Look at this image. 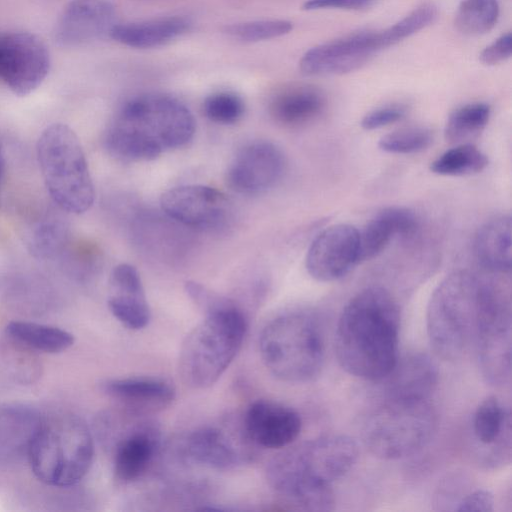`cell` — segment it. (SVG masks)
I'll list each match as a JSON object with an SVG mask.
<instances>
[{
  "mask_svg": "<svg viewBox=\"0 0 512 512\" xmlns=\"http://www.w3.org/2000/svg\"><path fill=\"white\" fill-rule=\"evenodd\" d=\"M325 105V96L319 89L310 85H294L273 96L269 111L279 124L299 126L318 117Z\"/></svg>",
  "mask_w": 512,
  "mask_h": 512,
  "instance_id": "obj_27",
  "label": "cell"
},
{
  "mask_svg": "<svg viewBox=\"0 0 512 512\" xmlns=\"http://www.w3.org/2000/svg\"><path fill=\"white\" fill-rule=\"evenodd\" d=\"M378 0H307L302 8L307 11L320 9L364 10L374 6Z\"/></svg>",
  "mask_w": 512,
  "mask_h": 512,
  "instance_id": "obj_41",
  "label": "cell"
},
{
  "mask_svg": "<svg viewBox=\"0 0 512 512\" xmlns=\"http://www.w3.org/2000/svg\"><path fill=\"white\" fill-rule=\"evenodd\" d=\"M459 512H492L494 510V496L485 489H477L463 496L454 509Z\"/></svg>",
  "mask_w": 512,
  "mask_h": 512,
  "instance_id": "obj_39",
  "label": "cell"
},
{
  "mask_svg": "<svg viewBox=\"0 0 512 512\" xmlns=\"http://www.w3.org/2000/svg\"><path fill=\"white\" fill-rule=\"evenodd\" d=\"M115 18V8L106 0H72L56 22L55 40L63 46H77L110 36Z\"/></svg>",
  "mask_w": 512,
  "mask_h": 512,
  "instance_id": "obj_17",
  "label": "cell"
},
{
  "mask_svg": "<svg viewBox=\"0 0 512 512\" xmlns=\"http://www.w3.org/2000/svg\"><path fill=\"white\" fill-rule=\"evenodd\" d=\"M359 262V232L350 224H334L311 242L305 266L319 282H333L347 275Z\"/></svg>",
  "mask_w": 512,
  "mask_h": 512,
  "instance_id": "obj_14",
  "label": "cell"
},
{
  "mask_svg": "<svg viewBox=\"0 0 512 512\" xmlns=\"http://www.w3.org/2000/svg\"><path fill=\"white\" fill-rule=\"evenodd\" d=\"M42 417L25 405L0 407V464L27 455Z\"/></svg>",
  "mask_w": 512,
  "mask_h": 512,
  "instance_id": "obj_26",
  "label": "cell"
},
{
  "mask_svg": "<svg viewBox=\"0 0 512 512\" xmlns=\"http://www.w3.org/2000/svg\"><path fill=\"white\" fill-rule=\"evenodd\" d=\"M5 330L6 334L15 342L44 353H60L74 343V336L70 332L47 324L11 321Z\"/></svg>",
  "mask_w": 512,
  "mask_h": 512,
  "instance_id": "obj_28",
  "label": "cell"
},
{
  "mask_svg": "<svg viewBox=\"0 0 512 512\" xmlns=\"http://www.w3.org/2000/svg\"><path fill=\"white\" fill-rule=\"evenodd\" d=\"M107 304L112 315L131 330L144 328L150 308L137 269L128 263L115 266L110 274Z\"/></svg>",
  "mask_w": 512,
  "mask_h": 512,
  "instance_id": "obj_19",
  "label": "cell"
},
{
  "mask_svg": "<svg viewBox=\"0 0 512 512\" xmlns=\"http://www.w3.org/2000/svg\"><path fill=\"white\" fill-rule=\"evenodd\" d=\"M204 318L185 337L178 369L185 385L205 389L213 385L239 352L247 319L232 299L215 293L201 310Z\"/></svg>",
  "mask_w": 512,
  "mask_h": 512,
  "instance_id": "obj_4",
  "label": "cell"
},
{
  "mask_svg": "<svg viewBox=\"0 0 512 512\" xmlns=\"http://www.w3.org/2000/svg\"><path fill=\"white\" fill-rule=\"evenodd\" d=\"M285 167V156L275 144L254 141L238 151L226 172V182L239 194H261L281 180Z\"/></svg>",
  "mask_w": 512,
  "mask_h": 512,
  "instance_id": "obj_15",
  "label": "cell"
},
{
  "mask_svg": "<svg viewBox=\"0 0 512 512\" xmlns=\"http://www.w3.org/2000/svg\"><path fill=\"white\" fill-rule=\"evenodd\" d=\"M162 211L173 221L200 231H218L228 225L232 207L216 188L189 184L165 191L160 199Z\"/></svg>",
  "mask_w": 512,
  "mask_h": 512,
  "instance_id": "obj_11",
  "label": "cell"
},
{
  "mask_svg": "<svg viewBox=\"0 0 512 512\" xmlns=\"http://www.w3.org/2000/svg\"><path fill=\"white\" fill-rule=\"evenodd\" d=\"M511 216L497 215L482 224L474 238V254L479 264L491 272L509 273L512 265Z\"/></svg>",
  "mask_w": 512,
  "mask_h": 512,
  "instance_id": "obj_25",
  "label": "cell"
},
{
  "mask_svg": "<svg viewBox=\"0 0 512 512\" xmlns=\"http://www.w3.org/2000/svg\"><path fill=\"white\" fill-rule=\"evenodd\" d=\"M498 17L497 0H463L457 8L455 26L465 35H481L495 26Z\"/></svg>",
  "mask_w": 512,
  "mask_h": 512,
  "instance_id": "obj_32",
  "label": "cell"
},
{
  "mask_svg": "<svg viewBox=\"0 0 512 512\" xmlns=\"http://www.w3.org/2000/svg\"><path fill=\"white\" fill-rule=\"evenodd\" d=\"M94 444L87 424L71 413L41 419L27 451L33 474L53 487H69L88 473Z\"/></svg>",
  "mask_w": 512,
  "mask_h": 512,
  "instance_id": "obj_6",
  "label": "cell"
},
{
  "mask_svg": "<svg viewBox=\"0 0 512 512\" xmlns=\"http://www.w3.org/2000/svg\"><path fill=\"white\" fill-rule=\"evenodd\" d=\"M490 115V106L483 102L468 103L456 108L445 123V140L456 145L467 143L486 127Z\"/></svg>",
  "mask_w": 512,
  "mask_h": 512,
  "instance_id": "obj_29",
  "label": "cell"
},
{
  "mask_svg": "<svg viewBox=\"0 0 512 512\" xmlns=\"http://www.w3.org/2000/svg\"><path fill=\"white\" fill-rule=\"evenodd\" d=\"M244 111L245 104L242 98L233 92H216L203 102L204 115L218 124H234L242 118Z\"/></svg>",
  "mask_w": 512,
  "mask_h": 512,
  "instance_id": "obj_37",
  "label": "cell"
},
{
  "mask_svg": "<svg viewBox=\"0 0 512 512\" xmlns=\"http://www.w3.org/2000/svg\"><path fill=\"white\" fill-rule=\"evenodd\" d=\"M488 282L458 270L448 274L431 294L426 327L430 345L444 360H456L474 340L477 314Z\"/></svg>",
  "mask_w": 512,
  "mask_h": 512,
  "instance_id": "obj_7",
  "label": "cell"
},
{
  "mask_svg": "<svg viewBox=\"0 0 512 512\" xmlns=\"http://www.w3.org/2000/svg\"><path fill=\"white\" fill-rule=\"evenodd\" d=\"M66 238V229L57 218H45L31 228L27 246L37 258H51L62 248Z\"/></svg>",
  "mask_w": 512,
  "mask_h": 512,
  "instance_id": "obj_34",
  "label": "cell"
},
{
  "mask_svg": "<svg viewBox=\"0 0 512 512\" xmlns=\"http://www.w3.org/2000/svg\"><path fill=\"white\" fill-rule=\"evenodd\" d=\"M160 431L150 421L137 422L122 434L114 452L113 466L117 480L132 483L140 479L157 456Z\"/></svg>",
  "mask_w": 512,
  "mask_h": 512,
  "instance_id": "obj_18",
  "label": "cell"
},
{
  "mask_svg": "<svg viewBox=\"0 0 512 512\" xmlns=\"http://www.w3.org/2000/svg\"><path fill=\"white\" fill-rule=\"evenodd\" d=\"M400 310L379 286L365 288L344 306L335 332V354L350 375L381 381L398 360Z\"/></svg>",
  "mask_w": 512,
  "mask_h": 512,
  "instance_id": "obj_1",
  "label": "cell"
},
{
  "mask_svg": "<svg viewBox=\"0 0 512 512\" xmlns=\"http://www.w3.org/2000/svg\"><path fill=\"white\" fill-rule=\"evenodd\" d=\"M293 23L283 19L255 20L226 26L225 33L243 42H259L284 36Z\"/></svg>",
  "mask_w": 512,
  "mask_h": 512,
  "instance_id": "obj_36",
  "label": "cell"
},
{
  "mask_svg": "<svg viewBox=\"0 0 512 512\" xmlns=\"http://www.w3.org/2000/svg\"><path fill=\"white\" fill-rule=\"evenodd\" d=\"M195 130L193 114L181 101L167 94L146 93L122 105L104 144L118 160L149 161L188 144Z\"/></svg>",
  "mask_w": 512,
  "mask_h": 512,
  "instance_id": "obj_3",
  "label": "cell"
},
{
  "mask_svg": "<svg viewBox=\"0 0 512 512\" xmlns=\"http://www.w3.org/2000/svg\"><path fill=\"white\" fill-rule=\"evenodd\" d=\"M432 141L433 133L429 128L409 126L383 135L378 147L390 154H413L428 148Z\"/></svg>",
  "mask_w": 512,
  "mask_h": 512,
  "instance_id": "obj_35",
  "label": "cell"
},
{
  "mask_svg": "<svg viewBox=\"0 0 512 512\" xmlns=\"http://www.w3.org/2000/svg\"><path fill=\"white\" fill-rule=\"evenodd\" d=\"M262 361L271 375L292 384L311 382L324 366L322 328L306 309L282 312L263 327L259 338Z\"/></svg>",
  "mask_w": 512,
  "mask_h": 512,
  "instance_id": "obj_5",
  "label": "cell"
},
{
  "mask_svg": "<svg viewBox=\"0 0 512 512\" xmlns=\"http://www.w3.org/2000/svg\"><path fill=\"white\" fill-rule=\"evenodd\" d=\"M4 165H5L4 157H3V154H2V149L0 147V179H1L3 171H4Z\"/></svg>",
  "mask_w": 512,
  "mask_h": 512,
  "instance_id": "obj_42",
  "label": "cell"
},
{
  "mask_svg": "<svg viewBox=\"0 0 512 512\" xmlns=\"http://www.w3.org/2000/svg\"><path fill=\"white\" fill-rule=\"evenodd\" d=\"M473 431L483 448L490 446L504 434L511 432V413L496 396L486 397L477 407Z\"/></svg>",
  "mask_w": 512,
  "mask_h": 512,
  "instance_id": "obj_30",
  "label": "cell"
},
{
  "mask_svg": "<svg viewBox=\"0 0 512 512\" xmlns=\"http://www.w3.org/2000/svg\"><path fill=\"white\" fill-rule=\"evenodd\" d=\"M419 228L415 213L401 206H389L378 211L359 232V262L381 254L396 238H410Z\"/></svg>",
  "mask_w": 512,
  "mask_h": 512,
  "instance_id": "obj_22",
  "label": "cell"
},
{
  "mask_svg": "<svg viewBox=\"0 0 512 512\" xmlns=\"http://www.w3.org/2000/svg\"><path fill=\"white\" fill-rule=\"evenodd\" d=\"M383 379H386L384 399L428 400L438 383V369L429 355L412 353L398 358L393 369Z\"/></svg>",
  "mask_w": 512,
  "mask_h": 512,
  "instance_id": "obj_21",
  "label": "cell"
},
{
  "mask_svg": "<svg viewBox=\"0 0 512 512\" xmlns=\"http://www.w3.org/2000/svg\"><path fill=\"white\" fill-rule=\"evenodd\" d=\"M408 111L403 103H391L377 107L364 115L361 127L364 130H376L402 120Z\"/></svg>",
  "mask_w": 512,
  "mask_h": 512,
  "instance_id": "obj_38",
  "label": "cell"
},
{
  "mask_svg": "<svg viewBox=\"0 0 512 512\" xmlns=\"http://www.w3.org/2000/svg\"><path fill=\"white\" fill-rule=\"evenodd\" d=\"M50 68L49 52L34 34H0V79L18 96L37 89Z\"/></svg>",
  "mask_w": 512,
  "mask_h": 512,
  "instance_id": "obj_12",
  "label": "cell"
},
{
  "mask_svg": "<svg viewBox=\"0 0 512 512\" xmlns=\"http://www.w3.org/2000/svg\"><path fill=\"white\" fill-rule=\"evenodd\" d=\"M381 50L378 31H360L312 47L299 67L309 76L343 75L360 69Z\"/></svg>",
  "mask_w": 512,
  "mask_h": 512,
  "instance_id": "obj_13",
  "label": "cell"
},
{
  "mask_svg": "<svg viewBox=\"0 0 512 512\" xmlns=\"http://www.w3.org/2000/svg\"><path fill=\"white\" fill-rule=\"evenodd\" d=\"M359 448L346 435H326L283 448L268 463L266 476L282 502L295 510L334 509L331 484L355 465Z\"/></svg>",
  "mask_w": 512,
  "mask_h": 512,
  "instance_id": "obj_2",
  "label": "cell"
},
{
  "mask_svg": "<svg viewBox=\"0 0 512 512\" xmlns=\"http://www.w3.org/2000/svg\"><path fill=\"white\" fill-rule=\"evenodd\" d=\"M512 54V35L503 34L488 45L479 55L480 61L485 65H496L509 59Z\"/></svg>",
  "mask_w": 512,
  "mask_h": 512,
  "instance_id": "obj_40",
  "label": "cell"
},
{
  "mask_svg": "<svg viewBox=\"0 0 512 512\" xmlns=\"http://www.w3.org/2000/svg\"><path fill=\"white\" fill-rule=\"evenodd\" d=\"M488 163L487 155L475 145L461 143L436 158L430 170L441 176H466L483 171Z\"/></svg>",
  "mask_w": 512,
  "mask_h": 512,
  "instance_id": "obj_31",
  "label": "cell"
},
{
  "mask_svg": "<svg viewBox=\"0 0 512 512\" xmlns=\"http://www.w3.org/2000/svg\"><path fill=\"white\" fill-rule=\"evenodd\" d=\"M36 151L45 186L54 203L72 214L89 210L95 198L94 185L75 132L65 124H52L41 133Z\"/></svg>",
  "mask_w": 512,
  "mask_h": 512,
  "instance_id": "obj_8",
  "label": "cell"
},
{
  "mask_svg": "<svg viewBox=\"0 0 512 512\" xmlns=\"http://www.w3.org/2000/svg\"><path fill=\"white\" fill-rule=\"evenodd\" d=\"M479 366L485 380L494 386L511 378V310L509 303L487 284L475 325Z\"/></svg>",
  "mask_w": 512,
  "mask_h": 512,
  "instance_id": "obj_10",
  "label": "cell"
},
{
  "mask_svg": "<svg viewBox=\"0 0 512 512\" xmlns=\"http://www.w3.org/2000/svg\"><path fill=\"white\" fill-rule=\"evenodd\" d=\"M103 391L128 414L143 417L168 407L175 398L173 385L155 377L109 379L103 383Z\"/></svg>",
  "mask_w": 512,
  "mask_h": 512,
  "instance_id": "obj_20",
  "label": "cell"
},
{
  "mask_svg": "<svg viewBox=\"0 0 512 512\" xmlns=\"http://www.w3.org/2000/svg\"><path fill=\"white\" fill-rule=\"evenodd\" d=\"M302 420L297 411L284 404L259 399L245 411L242 429L248 441L268 449H283L299 436Z\"/></svg>",
  "mask_w": 512,
  "mask_h": 512,
  "instance_id": "obj_16",
  "label": "cell"
},
{
  "mask_svg": "<svg viewBox=\"0 0 512 512\" xmlns=\"http://www.w3.org/2000/svg\"><path fill=\"white\" fill-rule=\"evenodd\" d=\"M191 28L183 16H166L149 20L115 24L110 37L133 48L146 49L165 45L182 36Z\"/></svg>",
  "mask_w": 512,
  "mask_h": 512,
  "instance_id": "obj_24",
  "label": "cell"
},
{
  "mask_svg": "<svg viewBox=\"0 0 512 512\" xmlns=\"http://www.w3.org/2000/svg\"><path fill=\"white\" fill-rule=\"evenodd\" d=\"M437 16L438 9L433 3L419 5L396 23L379 31L382 48H389L411 37L431 25Z\"/></svg>",
  "mask_w": 512,
  "mask_h": 512,
  "instance_id": "obj_33",
  "label": "cell"
},
{
  "mask_svg": "<svg viewBox=\"0 0 512 512\" xmlns=\"http://www.w3.org/2000/svg\"><path fill=\"white\" fill-rule=\"evenodd\" d=\"M183 456L189 461L215 470H228L242 462L240 449L230 432L214 425L194 429L183 440Z\"/></svg>",
  "mask_w": 512,
  "mask_h": 512,
  "instance_id": "obj_23",
  "label": "cell"
},
{
  "mask_svg": "<svg viewBox=\"0 0 512 512\" xmlns=\"http://www.w3.org/2000/svg\"><path fill=\"white\" fill-rule=\"evenodd\" d=\"M436 427L437 416L428 400L384 399L366 419L362 439L374 456L397 460L423 449Z\"/></svg>",
  "mask_w": 512,
  "mask_h": 512,
  "instance_id": "obj_9",
  "label": "cell"
}]
</instances>
